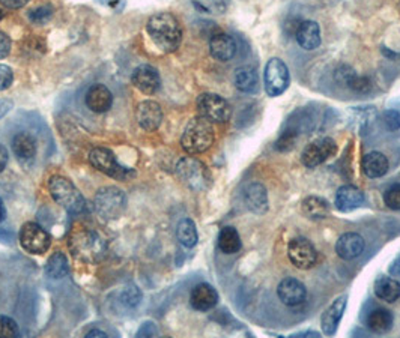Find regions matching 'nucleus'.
Listing matches in <instances>:
<instances>
[{
    "label": "nucleus",
    "instance_id": "nucleus-1",
    "mask_svg": "<svg viewBox=\"0 0 400 338\" xmlns=\"http://www.w3.org/2000/svg\"><path fill=\"white\" fill-rule=\"evenodd\" d=\"M148 33L164 53H173L183 43V28L171 12H158L148 21Z\"/></svg>",
    "mask_w": 400,
    "mask_h": 338
},
{
    "label": "nucleus",
    "instance_id": "nucleus-2",
    "mask_svg": "<svg viewBox=\"0 0 400 338\" xmlns=\"http://www.w3.org/2000/svg\"><path fill=\"white\" fill-rule=\"evenodd\" d=\"M70 250L80 262L95 265L107 254V244L97 231L82 229L74 231L70 236Z\"/></svg>",
    "mask_w": 400,
    "mask_h": 338
},
{
    "label": "nucleus",
    "instance_id": "nucleus-3",
    "mask_svg": "<svg viewBox=\"0 0 400 338\" xmlns=\"http://www.w3.org/2000/svg\"><path fill=\"white\" fill-rule=\"evenodd\" d=\"M214 137L212 124L198 116L187 124L183 137H180V145L187 153L199 155L212 146Z\"/></svg>",
    "mask_w": 400,
    "mask_h": 338
},
{
    "label": "nucleus",
    "instance_id": "nucleus-4",
    "mask_svg": "<svg viewBox=\"0 0 400 338\" xmlns=\"http://www.w3.org/2000/svg\"><path fill=\"white\" fill-rule=\"evenodd\" d=\"M48 191L53 200L70 214H82L86 209L83 194L65 176H53L48 180Z\"/></svg>",
    "mask_w": 400,
    "mask_h": 338
},
{
    "label": "nucleus",
    "instance_id": "nucleus-5",
    "mask_svg": "<svg viewBox=\"0 0 400 338\" xmlns=\"http://www.w3.org/2000/svg\"><path fill=\"white\" fill-rule=\"evenodd\" d=\"M176 176L191 191L202 192L211 187V173L200 160L185 157L176 165Z\"/></svg>",
    "mask_w": 400,
    "mask_h": 338
},
{
    "label": "nucleus",
    "instance_id": "nucleus-6",
    "mask_svg": "<svg viewBox=\"0 0 400 338\" xmlns=\"http://www.w3.org/2000/svg\"><path fill=\"white\" fill-rule=\"evenodd\" d=\"M89 163L95 167L98 172L104 173L116 180L128 182L136 178V170L130 167L122 165L116 155L107 148H95L89 153Z\"/></svg>",
    "mask_w": 400,
    "mask_h": 338
},
{
    "label": "nucleus",
    "instance_id": "nucleus-7",
    "mask_svg": "<svg viewBox=\"0 0 400 338\" xmlns=\"http://www.w3.org/2000/svg\"><path fill=\"white\" fill-rule=\"evenodd\" d=\"M95 211L102 219H118L126 209V194L118 187H104L95 194Z\"/></svg>",
    "mask_w": 400,
    "mask_h": 338
},
{
    "label": "nucleus",
    "instance_id": "nucleus-8",
    "mask_svg": "<svg viewBox=\"0 0 400 338\" xmlns=\"http://www.w3.org/2000/svg\"><path fill=\"white\" fill-rule=\"evenodd\" d=\"M200 118L211 124H226L232 116L230 104L217 94H202L196 101Z\"/></svg>",
    "mask_w": 400,
    "mask_h": 338
},
{
    "label": "nucleus",
    "instance_id": "nucleus-9",
    "mask_svg": "<svg viewBox=\"0 0 400 338\" xmlns=\"http://www.w3.org/2000/svg\"><path fill=\"white\" fill-rule=\"evenodd\" d=\"M18 241L21 249L31 254H44L51 245L50 233L40 224L32 223V221L21 226Z\"/></svg>",
    "mask_w": 400,
    "mask_h": 338
},
{
    "label": "nucleus",
    "instance_id": "nucleus-10",
    "mask_svg": "<svg viewBox=\"0 0 400 338\" xmlns=\"http://www.w3.org/2000/svg\"><path fill=\"white\" fill-rule=\"evenodd\" d=\"M265 90L268 97H279L289 87V70L286 67V63L279 58H273L268 60L265 67Z\"/></svg>",
    "mask_w": 400,
    "mask_h": 338
},
{
    "label": "nucleus",
    "instance_id": "nucleus-11",
    "mask_svg": "<svg viewBox=\"0 0 400 338\" xmlns=\"http://www.w3.org/2000/svg\"><path fill=\"white\" fill-rule=\"evenodd\" d=\"M337 152V145L331 137H322L308 143L301 153V161L306 167L315 168L334 157Z\"/></svg>",
    "mask_w": 400,
    "mask_h": 338
},
{
    "label": "nucleus",
    "instance_id": "nucleus-12",
    "mask_svg": "<svg viewBox=\"0 0 400 338\" xmlns=\"http://www.w3.org/2000/svg\"><path fill=\"white\" fill-rule=\"evenodd\" d=\"M288 257L295 268L310 269L316 265L318 253L308 239L295 238L288 244Z\"/></svg>",
    "mask_w": 400,
    "mask_h": 338
},
{
    "label": "nucleus",
    "instance_id": "nucleus-13",
    "mask_svg": "<svg viewBox=\"0 0 400 338\" xmlns=\"http://www.w3.org/2000/svg\"><path fill=\"white\" fill-rule=\"evenodd\" d=\"M131 82L136 89H139L141 94L153 95L157 94L161 87V77L158 71L151 67V65H140L131 75Z\"/></svg>",
    "mask_w": 400,
    "mask_h": 338
},
{
    "label": "nucleus",
    "instance_id": "nucleus-14",
    "mask_svg": "<svg viewBox=\"0 0 400 338\" xmlns=\"http://www.w3.org/2000/svg\"><path fill=\"white\" fill-rule=\"evenodd\" d=\"M136 119L141 129L152 133L158 129L163 122V109L156 101H144L139 104L136 110Z\"/></svg>",
    "mask_w": 400,
    "mask_h": 338
},
{
    "label": "nucleus",
    "instance_id": "nucleus-15",
    "mask_svg": "<svg viewBox=\"0 0 400 338\" xmlns=\"http://www.w3.org/2000/svg\"><path fill=\"white\" fill-rule=\"evenodd\" d=\"M277 295L280 298V301L285 305L298 307L306 301L307 289L300 280L288 277L280 281L277 288Z\"/></svg>",
    "mask_w": 400,
    "mask_h": 338
},
{
    "label": "nucleus",
    "instance_id": "nucleus-16",
    "mask_svg": "<svg viewBox=\"0 0 400 338\" xmlns=\"http://www.w3.org/2000/svg\"><path fill=\"white\" fill-rule=\"evenodd\" d=\"M346 304H347V296L342 295L339 298H335L333 304L324 311V315H322L320 319V327H322V332L325 335L331 337L335 334V331H337L339 323L346 310Z\"/></svg>",
    "mask_w": 400,
    "mask_h": 338
},
{
    "label": "nucleus",
    "instance_id": "nucleus-17",
    "mask_svg": "<svg viewBox=\"0 0 400 338\" xmlns=\"http://www.w3.org/2000/svg\"><path fill=\"white\" fill-rule=\"evenodd\" d=\"M86 106L94 113H106L112 109L113 95L110 89L104 84H92L85 97Z\"/></svg>",
    "mask_w": 400,
    "mask_h": 338
},
{
    "label": "nucleus",
    "instance_id": "nucleus-18",
    "mask_svg": "<svg viewBox=\"0 0 400 338\" xmlns=\"http://www.w3.org/2000/svg\"><path fill=\"white\" fill-rule=\"evenodd\" d=\"M210 51L215 60L227 62L237 55V43L230 35L217 32L210 40Z\"/></svg>",
    "mask_w": 400,
    "mask_h": 338
},
{
    "label": "nucleus",
    "instance_id": "nucleus-19",
    "mask_svg": "<svg viewBox=\"0 0 400 338\" xmlns=\"http://www.w3.org/2000/svg\"><path fill=\"white\" fill-rule=\"evenodd\" d=\"M364 239L358 233H345L335 244V253L343 260H354L364 251Z\"/></svg>",
    "mask_w": 400,
    "mask_h": 338
},
{
    "label": "nucleus",
    "instance_id": "nucleus-20",
    "mask_svg": "<svg viewBox=\"0 0 400 338\" xmlns=\"http://www.w3.org/2000/svg\"><path fill=\"white\" fill-rule=\"evenodd\" d=\"M190 304L198 311H210L218 304V293L208 283H200L190 295Z\"/></svg>",
    "mask_w": 400,
    "mask_h": 338
},
{
    "label": "nucleus",
    "instance_id": "nucleus-21",
    "mask_svg": "<svg viewBox=\"0 0 400 338\" xmlns=\"http://www.w3.org/2000/svg\"><path fill=\"white\" fill-rule=\"evenodd\" d=\"M296 43L300 44L301 48L312 51L320 45V28L316 21L306 20L301 21L298 29L295 32Z\"/></svg>",
    "mask_w": 400,
    "mask_h": 338
},
{
    "label": "nucleus",
    "instance_id": "nucleus-22",
    "mask_svg": "<svg viewBox=\"0 0 400 338\" xmlns=\"http://www.w3.org/2000/svg\"><path fill=\"white\" fill-rule=\"evenodd\" d=\"M364 203V194L354 185H343L335 194V206L342 212H351Z\"/></svg>",
    "mask_w": 400,
    "mask_h": 338
},
{
    "label": "nucleus",
    "instance_id": "nucleus-23",
    "mask_svg": "<svg viewBox=\"0 0 400 338\" xmlns=\"http://www.w3.org/2000/svg\"><path fill=\"white\" fill-rule=\"evenodd\" d=\"M36 140L29 133H17L12 137V152L20 163H31L36 157Z\"/></svg>",
    "mask_w": 400,
    "mask_h": 338
},
{
    "label": "nucleus",
    "instance_id": "nucleus-24",
    "mask_svg": "<svg viewBox=\"0 0 400 338\" xmlns=\"http://www.w3.org/2000/svg\"><path fill=\"white\" fill-rule=\"evenodd\" d=\"M244 199L253 214L264 215L268 211V192L259 182H253V184L245 188Z\"/></svg>",
    "mask_w": 400,
    "mask_h": 338
},
{
    "label": "nucleus",
    "instance_id": "nucleus-25",
    "mask_svg": "<svg viewBox=\"0 0 400 338\" xmlns=\"http://www.w3.org/2000/svg\"><path fill=\"white\" fill-rule=\"evenodd\" d=\"M389 160H387L385 155L381 152H370L363 158V172L372 179L382 178L389 172Z\"/></svg>",
    "mask_w": 400,
    "mask_h": 338
},
{
    "label": "nucleus",
    "instance_id": "nucleus-26",
    "mask_svg": "<svg viewBox=\"0 0 400 338\" xmlns=\"http://www.w3.org/2000/svg\"><path fill=\"white\" fill-rule=\"evenodd\" d=\"M234 83L244 94H256L259 89V77L253 67H241L234 74Z\"/></svg>",
    "mask_w": 400,
    "mask_h": 338
},
{
    "label": "nucleus",
    "instance_id": "nucleus-27",
    "mask_svg": "<svg viewBox=\"0 0 400 338\" xmlns=\"http://www.w3.org/2000/svg\"><path fill=\"white\" fill-rule=\"evenodd\" d=\"M366 325L373 334H387L393 328V315L385 308L373 310L367 316Z\"/></svg>",
    "mask_w": 400,
    "mask_h": 338
},
{
    "label": "nucleus",
    "instance_id": "nucleus-28",
    "mask_svg": "<svg viewBox=\"0 0 400 338\" xmlns=\"http://www.w3.org/2000/svg\"><path fill=\"white\" fill-rule=\"evenodd\" d=\"M375 295L385 302H396L400 298V283L391 277H379L375 281Z\"/></svg>",
    "mask_w": 400,
    "mask_h": 338
},
{
    "label": "nucleus",
    "instance_id": "nucleus-29",
    "mask_svg": "<svg viewBox=\"0 0 400 338\" xmlns=\"http://www.w3.org/2000/svg\"><path fill=\"white\" fill-rule=\"evenodd\" d=\"M70 271H71V268H70L68 258L62 251H56L48 257L47 265H45V274L50 278H53V280L65 278V277H68Z\"/></svg>",
    "mask_w": 400,
    "mask_h": 338
},
{
    "label": "nucleus",
    "instance_id": "nucleus-30",
    "mask_svg": "<svg viewBox=\"0 0 400 338\" xmlns=\"http://www.w3.org/2000/svg\"><path fill=\"white\" fill-rule=\"evenodd\" d=\"M242 242L239 238V233L235 227L226 226L220 230L218 235V249H220L225 254H235L241 250Z\"/></svg>",
    "mask_w": 400,
    "mask_h": 338
},
{
    "label": "nucleus",
    "instance_id": "nucleus-31",
    "mask_svg": "<svg viewBox=\"0 0 400 338\" xmlns=\"http://www.w3.org/2000/svg\"><path fill=\"white\" fill-rule=\"evenodd\" d=\"M303 212L310 219H324L330 214V205L325 199L310 196L303 202Z\"/></svg>",
    "mask_w": 400,
    "mask_h": 338
},
{
    "label": "nucleus",
    "instance_id": "nucleus-32",
    "mask_svg": "<svg viewBox=\"0 0 400 338\" xmlns=\"http://www.w3.org/2000/svg\"><path fill=\"white\" fill-rule=\"evenodd\" d=\"M176 236L180 245H184L185 249H193L196 246L198 241H199V235H198V227L195 224V221L190 218H184L180 223L178 224L176 229Z\"/></svg>",
    "mask_w": 400,
    "mask_h": 338
},
{
    "label": "nucleus",
    "instance_id": "nucleus-33",
    "mask_svg": "<svg viewBox=\"0 0 400 338\" xmlns=\"http://www.w3.org/2000/svg\"><path fill=\"white\" fill-rule=\"evenodd\" d=\"M55 14V9L51 5H44V6H40V8H36V9H32L29 12V20L33 23V24H45L51 20V17H53Z\"/></svg>",
    "mask_w": 400,
    "mask_h": 338
},
{
    "label": "nucleus",
    "instance_id": "nucleus-34",
    "mask_svg": "<svg viewBox=\"0 0 400 338\" xmlns=\"http://www.w3.org/2000/svg\"><path fill=\"white\" fill-rule=\"evenodd\" d=\"M18 335L17 322L8 316H0V338H17Z\"/></svg>",
    "mask_w": 400,
    "mask_h": 338
},
{
    "label": "nucleus",
    "instance_id": "nucleus-35",
    "mask_svg": "<svg viewBox=\"0 0 400 338\" xmlns=\"http://www.w3.org/2000/svg\"><path fill=\"white\" fill-rule=\"evenodd\" d=\"M384 202L390 209L400 211V184H394L385 191Z\"/></svg>",
    "mask_w": 400,
    "mask_h": 338
},
{
    "label": "nucleus",
    "instance_id": "nucleus-36",
    "mask_svg": "<svg viewBox=\"0 0 400 338\" xmlns=\"http://www.w3.org/2000/svg\"><path fill=\"white\" fill-rule=\"evenodd\" d=\"M347 87H351L352 90H355V92H358V94H367V92H370L372 83H370V80L367 79V77H361V75L355 74L352 79L350 80V83H347Z\"/></svg>",
    "mask_w": 400,
    "mask_h": 338
},
{
    "label": "nucleus",
    "instance_id": "nucleus-37",
    "mask_svg": "<svg viewBox=\"0 0 400 338\" xmlns=\"http://www.w3.org/2000/svg\"><path fill=\"white\" fill-rule=\"evenodd\" d=\"M140 299H141V293L137 288H134V285H131V288H126L122 293V302L126 307H136L140 302Z\"/></svg>",
    "mask_w": 400,
    "mask_h": 338
},
{
    "label": "nucleus",
    "instance_id": "nucleus-38",
    "mask_svg": "<svg viewBox=\"0 0 400 338\" xmlns=\"http://www.w3.org/2000/svg\"><path fill=\"white\" fill-rule=\"evenodd\" d=\"M12 82H14V72L6 65L0 63V92L9 89Z\"/></svg>",
    "mask_w": 400,
    "mask_h": 338
},
{
    "label": "nucleus",
    "instance_id": "nucleus-39",
    "mask_svg": "<svg viewBox=\"0 0 400 338\" xmlns=\"http://www.w3.org/2000/svg\"><path fill=\"white\" fill-rule=\"evenodd\" d=\"M295 141H296V133L292 131V129H289V131H285L279 138L277 149L279 151H289L295 146Z\"/></svg>",
    "mask_w": 400,
    "mask_h": 338
},
{
    "label": "nucleus",
    "instance_id": "nucleus-40",
    "mask_svg": "<svg viewBox=\"0 0 400 338\" xmlns=\"http://www.w3.org/2000/svg\"><path fill=\"white\" fill-rule=\"evenodd\" d=\"M384 122L390 131H397V129L400 128V113L396 110L385 111Z\"/></svg>",
    "mask_w": 400,
    "mask_h": 338
},
{
    "label": "nucleus",
    "instance_id": "nucleus-41",
    "mask_svg": "<svg viewBox=\"0 0 400 338\" xmlns=\"http://www.w3.org/2000/svg\"><path fill=\"white\" fill-rule=\"evenodd\" d=\"M12 48V43L9 40V36L4 32H0V60L9 56Z\"/></svg>",
    "mask_w": 400,
    "mask_h": 338
},
{
    "label": "nucleus",
    "instance_id": "nucleus-42",
    "mask_svg": "<svg viewBox=\"0 0 400 338\" xmlns=\"http://www.w3.org/2000/svg\"><path fill=\"white\" fill-rule=\"evenodd\" d=\"M0 4L9 9H20L29 4V0H0Z\"/></svg>",
    "mask_w": 400,
    "mask_h": 338
},
{
    "label": "nucleus",
    "instance_id": "nucleus-43",
    "mask_svg": "<svg viewBox=\"0 0 400 338\" xmlns=\"http://www.w3.org/2000/svg\"><path fill=\"white\" fill-rule=\"evenodd\" d=\"M8 161H9V152L8 149L0 143V173H2L6 165H8Z\"/></svg>",
    "mask_w": 400,
    "mask_h": 338
},
{
    "label": "nucleus",
    "instance_id": "nucleus-44",
    "mask_svg": "<svg viewBox=\"0 0 400 338\" xmlns=\"http://www.w3.org/2000/svg\"><path fill=\"white\" fill-rule=\"evenodd\" d=\"M12 107H14V102H12L11 99H6V98L0 99V119L5 118Z\"/></svg>",
    "mask_w": 400,
    "mask_h": 338
},
{
    "label": "nucleus",
    "instance_id": "nucleus-45",
    "mask_svg": "<svg viewBox=\"0 0 400 338\" xmlns=\"http://www.w3.org/2000/svg\"><path fill=\"white\" fill-rule=\"evenodd\" d=\"M390 276L391 277H400V254L393 260L390 265Z\"/></svg>",
    "mask_w": 400,
    "mask_h": 338
},
{
    "label": "nucleus",
    "instance_id": "nucleus-46",
    "mask_svg": "<svg viewBox=\"0 0 400 338\" xmlns=\"http://www.w3.org/2000/svg\"><path fill=\"white\" fill-rule=\"evenodd\" d=\"M94 337H101V338H104V337H109L106 332H102L99 329H92V331H89L86 334V338H94Z\"/></svg>",
    "mask_w": 400,
    "mask_h": 338
},
{
    "label": "nucleus",
    "instance_id": "nucleus-47",
    "mask_svg": "<svg viewBox=\"0 0 400 338\" xmlns=\"http://www.w3.org/2000/svg\"><path fill=\"white\" fill-rule=\"evenodd\" d=\"M5 217H6V207L4 205V200L0 199V223L5 219Z\"/></svg>",
    "mask_w": 400,
    "mask_h": 338
},
{
    "label": "nucleus",
    "instance_id": "nucleus-48",
    "mask_svg": "<svg viewBox=\"0 0 400 338\" xmlns=\"http://www.w3.org/2000/svg\"><path fill=\"white\" fill-rule=\"evenodd\" d=\"M98 2L102 5H107V4H110V0H98Z\"/></svg>",
    "mask_w": 400,
    "mask_h": 338
},
{
    "label": "nucleus",
    "instance_id": "nucleus-49",
    "mask_svg": "<svg viewBox=\"0 0 400 338\" xmlns=\"http://www.w3.org/2000/svg\"><path fill=\"white\" fill-rule=\"evenodd\" d=\"M2 18H4V11L0 9V21H2Z\"/></svg>",
    "mask_w": 400,
    "mask_h": 338
}]
</instances>
